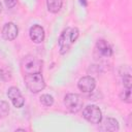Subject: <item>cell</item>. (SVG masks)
<instances>
[{
	"mask_svg": "<svg viewBox=\"0 0 132 132\" xmlns=\"http://www.w3.org/2000/svg\"><path fill=\"white\" fill-rule=\"evenodd\" d=\"M40 102L44 106H52L54 104V97L50 94H43L40 96Z\"/></svg>",
	"mask_w": 132,
	"mask_h": 132,
	"instance_id": "5bb4252c",
	"label": "cell"
},
{
	"mask_svg": "<svg viewBox=\"0 0 132 132\" xmlns=\"http://www.w3.org/2000/svg\"><path fill=\"white\" fill-rule=\"evenodd\" d=\"M19 34V29L16 27V25L12 22H8L6 23L4 26H3V29H2V36L5 40H8V41H11L13 39L16 38Z\"/></svg>",
	"mask_w": 132,
	"mask_h": 132,
	"instance_id": "ba28073f",
	"label": "cell"
},
{
	"mask_svg": "<svg viewBox=\"0 0 132 132\" xmlns=\"http://www.w3.org/2000/svg\"><path fill=\"white\" fill-rule=\"evenodd\" d=\"M30 38L35 43H41L44 39V30L40 25H33L29 30Z\"/></svg>",
	"mask_w": 132,
	"mask_h": 132,
	"instance_id": "30bf717a",
	"label": "cell"
},
{
	"mask_svg": "<svg viewBox=\"0 0 132 132\" xmlns=\"http://www.w3.org/2000/svg\"><path fill=\"white\" fill-rule=\"evenodd\" d=\"M0 77L3 80H9L11 78V70L9 67L5 66L0 70Z\"/></svg>",
	"mask_w": 132,
	"mask_h": 132,
	"instance_id": "2e32d148",
	"label": "cell"
},
{
	"mask_svg": "<svg viewBox=\"0 0 132 132\" xmlns=\"http://www.w3.org/2000/svg\"><path fill=\"white\" fill-rule=\"evenodd\" d=\"M63 5V0H46L47 10L52 13H57L61 10Z\"/></svg>",
	"mask_w": 132,
	"mask_h": 132,
	"instance_id": "7c38bea8",
	"label": "cell"
},
{
	"mask_svg": "<svg viewBox=\"0 0 132 132\" xmlns=\"http://www.w3.org/2000/svg\"><path fill=\"white\" fill-rule=\"evenodd\" d=\"M4 2L7 8H12L16 4V0H4Z\"/></svg>",
	"mask_w": 132,
	"mask_h": 132,
	"instance_id": "ac0fdd59",
	"label": "cell"
},
{
	"mask_svg": "<svg viewBox=\"0 0 132 132\" xmlns=\"http://www.w3.org/2000/svg\"><path fill=\"white\" fill-rule=\"evenodd\" d=\"M123 84L124 88H131V75L129 73L123 76Z\"/></svg>",
	"mask_w": 132,
	"mask_h": 132,
	"instance_id": "e0dca14e",
	"label": "cell"
},
{
	"mask_svg": "<svg viewBox=\"0 0 132 132\" xmlns=\"http://www.w3.org/2000/svg\"><path fill=\"white\" fill-rule=\"evenodd\" d=\"M96 52L98 53V55H100L103 58H109L113 54L111 45L109 44V42H107L104 39H100V40L97 41V43H96Z\"/></svg>",
	"mask_w": 132,
	"mask_h": 132,
	"instance_id": "9c48e42d",
	"label": "cell"
},
{
	"mask_svg": "<svg viewBox=\"0 0 132 132\" xmlns=\"http://www.w3.org/2000/svg\"><path fill=\"white\" fill-rule=\"evenodd\" d=\"M2 11V4H1V2H0V12Z\"/></svg>",
	"mask_w": 132,
	"mask_h": 132,
	"instance_id": "d6986e66",
	"label": "cell"
},
{
	"mask_svg": "<svg viewBox=\"0 0 132 132\" xmlns=\"http://www.w3.org/2000/svg\"><path fill=\"white\" fill-rule=\"evenodd\" d=\"M77 87L81 92L90 93L95 89L96 80H95L94 77H92L90 75H86V76H82V77L79 78V80L77 82Z\"/></svg>",
	"mask_w": 132,
	"mask_h": 132,
	"instance_id": "52a82bcc",
	"label": "cell"
},
{
	"mask_svg": "<svg viewBox=\"0 0 132 132\" xmlns=\"http://www.w3.org/2000/svg\"><path fill=\"white\" fill-rule=\"evenodd\" d=\"M64 105L68 111L72 113H76L82 108L84 101L78 94L68 93L64 97Z\"/></svg>",
	"mask_w": 132,
	"mask_h": 132,
	"instance_id": "277c9868",
	"label": "cell"
},
{
	"mask_svg": "<svg viewBox=\"0 0 132 132\" xmlns=\"http://www.w3.org/2000/svg\"><path fill=\"white\" fill-rule=\"evenodd\" d=\"M79 31L77 28H66L60 35L58 39V44H59V50L60 54L64 55L70 47L71 45L76 41L78 38Z\"/></svg>",
	"mask_w": 132,
	"mask_h": 132,
	"instance_id": "6da1fadb",
	"label": "cell"
},
{
	"mask_svg": "<svg viewBox=\"0 0 132 132\" xmlns=\"http://www.w3.org/2000/svg\"><path fill=\"white\" fill-rule=\"evenodd\" d=\"M41 68H42L41 60H39L34 56H31V55L25 56L21 61V69L25 75L41 72Z\"/></svg>",
	"mask_w": 132,
	"mask_h": 132,
	"instance_id": "7a4b0ae2",
	"label": "cell"
},
{
	"mask_svg": "<svg viewBox=\"0 0 132 132\" xmlns=\"http://www.w3.org/2000/svg\"><path fill=\"white\" fill-rule=\"evenodd\" d=\"M9 113V105L6 101L0 100V119L5 118Z\"/></svg>",
	"mask_w": 132,
	"mask_h": 132,
	"instance_id": "9a60e30c",
	"label": "cell"
},
{
	"mask_svg": "<svg viewBox=\"0 0 132 132\" xmlns=\"http://www.w3.org/2000/svg\"><path fill=\"white\" fill-rule=\"evenodd\" d=\"M24 81H25L26 87L31 93H39L45 87L43 76L41 75L40 72L26 74L24 76Z\"/></svg>",
	"mask_w": 132,
	"mask_h": 132,
	"instance_id": "3957f363",
	"label": "cell"
},
{
	"mask_svg": "<svg viewBox=\"0 0 132 132\" xmlns=\"http://www.w3.org/2000/svg\"><path fill=\"white\" fill-rule=\"evenodd\" d=\"M82 117L91 124H99L102 120V112L97 105L90 104L84 108Z\"/></svg>",
	"mask_w": 132,
	"mask_h": 132,
	"instance_id": "5b68a950",
	"label": "cell"
},
{
	"mask_svg": "<svg viewBox=\"0 0 132 132\" xmlns=\"http://www.w3.org/2000/svg\"><path fill=\"white\" fill-rule=\"evenodd\" d=\"M120 98H121L122 101H124L126 103H131L132 102V99H131V88H124V90L120 94Z\"/></svg>",
	"mask_w": 132,
	"mask_h": 132,
	"instance_id": "4fadbf2b",
	"label": "cell"
},
{
	"mask_svg": "<svg viewBox=\"0 0 132 132\" xmlns=\"http://www.w3.org/2000/svg\"><path fill=\"white\" fill-rule=\"evenodd\" d=\"M7 96L12 102L13 106L16 108H21L25 104V99L16 87H10L7 91Z\"/></svg>",
	"mask_w": 132,
	"mask_h": 132,
	"instance_id": "8992f818",
	"label": "cell"
},
{
	"mask_svg": "<svg viewBox=\"0 0 132 132\" xmlns=\"http://www.w3.org/2000/svg\"><path fill=\"white\" fill-rule=\"evenodd\" d=\"M101 124L100 130L103 131H117L119 130V122L113 118H105L99 123Z\"/></svg>",
	"mask_w": 132,
	"mask_h": 132,
	"instance_id": "8fae6325",
	"label": "cell"
}]
</instances>
